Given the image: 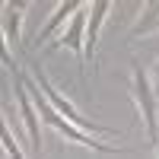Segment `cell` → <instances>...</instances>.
Masks as SVG:
<instances>
[{"label": "cell", "instance_id": "obj_5", "mask_svg": "<svg viewBox=\"0 0 159 159\" xmlns=\"http://www.w3.org/2000/svg\"><path fill=\"white\" fill-rule=\"evenodd\" d=\"M57 48H70L73 54L83 61V70H86V13H76L70 29L57 35V42L45 45V51H57Z\"/></svg>", "mask_w": 159, "mask_h": 159}, {"label": "cell", "instance_id": "obj_3", "mask_svg": "<svg viewBox=\"0 0 159 159\" xmlns=\"http://www.w3.org/2000/svg\"><path fill=\"white\" fill-rule=\"evenodd\" d=\"M25 83H29V80H25ZM29 86H32V83H29ZM32 89H35V108L45 115V121L54 127V130H61L64 137H70L73 143H80V147H89V150H96V153H111V147H105L102 140H96V134H89V130H80V127H73V124L67 121V118H61L54 108H51V102L42 96V92H38V86H32Z\"/></svg>", "mask_w": 159, "mask_h": 159}, {"label": "cell", "instance_id": "obj_8", "mask_svg": "<svg viewBox=\"0 0 159 159\" xmlns=\"http://www.w3.org/2000/svg\"><path fill=\"white\" fill-rule=\"evenodd\" d=\"M25 3H7L3 7V29H7V42H19V19H22Z\"/></svg>", "mask_w": 159, "mask_h": 159}, {"label": "cell", "instance_id": "obj_6", "mask_svg": "<svg viewBox=\"0 0 159 159\" xmlns=\"http://www.w3.org/2000/svg\"><path fill=\"white\" fill-rule=\"evenodd\" d=\"M108 0H96L89 7V25H86V64H92L96 57V42H99V32H102V22H105V13H108Z\"/></svg>", "mask_w": 159, "mask_h": 159}, {"label": "cell", "instance_id": "obj_1", "mask_svg": "<svg viewBox=\"0 0 159 159\" xmlns=\"http://www.w3.org/2000/svg\"><path fill=\"white\" fill-rule=\"evenodd\" d=\"M127 89H130V96H134V102H137V111L143 115L147 137H150L153 150H156V147H159V102H156L159 96H156V89L150 86L147 70H143L137 61L130 64V83H127Z\"/></svg>", "mask_w": 159, "mask_h": 159}, {"label": "cell", "instance_id": "obj_2", "mask_svg": "<svg viewBox=\"0 0 159 159\" xmlns=\"http://www.w3.org/2000/svg\"><path fill=\"white\" fill-rule=\"evenodd\" d=\"M32 73H35V86L42 89V96L51 102V108H54L57 115H64L73 127H80V130L86 127L89 134H96V137H118V130H115V127H102V124H96V121H89L86 115H80V111H76V105H73L70 99H64L61 92L48 83V76H45V67H42V64H35V70H32Z\"/></svg>", "mask_w": 159, "mask_h": 159}, {"label": "cell", "instance_id": "obj_11", "mask_svg": "<svg viewBox=\"0 0 159 159\" xmlns=\"http://www.w3.org/2000/svg\"><path fill=\"white\" fill-rule=\"evenodd\" d=\"M156 159H159V147H156Z\"/></svg>", "mask_w": 159, "mask_h": 159}, {"label": "cell", "instance_id": "obj_7", "mask_svg": "<svg viewBox=\"0 0 159 159\" xmlns=\"http://www.w3.org/2000/svg\"><path fill=\"white\" fill-rule=\"evenodd\" d=\"M80 10H83V3H80V0H67V3H57V7H54V13H51V19H48V22L42 25V29H38V35H35V38H38V45H45L48 38H51V35H54V32L61 29L64 16H70V13L76 16Z\"/></svg>", "mask_w": 159, "mask_h": 159}, {"label": "cell", "instance_id": "obj_10", "mask_svg": "<svg viewBox=\"0 0 159 159\" xmlns=\"http://www.w3.org/2000/svg\"><path fill=\"white\" fill-rule=\"evenodd\" d=\"M153 89H156V96H159V64H156V70H153Z\"/></svg>", "mask_w": 159, "mask_h": 159}, {"label": "cell", "instance_id": "obj_4", "mask_svg": "<svg viewBox=\"0 0 159 159\" xmlns=\"http://www.w3.org/2000/svg\"><path fill=\"white\" fill-rule=\"evenodd\" d=\"M25 73L22 70H13V96L19 102V115H22V124H25V134H29V147L35 156H42V130H38V115L32 108V99L25 92Z\"/></svg>", "mask_w": 159, "mask_h": 159}, {"label": "cell", "instance_id": "obj_9", "mask_svg": "<svg viewBox=\"0 0 159 159\" xmlns=\"http://www.w3.org/2000/svg\"><path fill=\"white\" fill-rule=\"evenodd\" d=\"M3 150H7L13 159H25V156L19 153V147H16V137L10 134V124H7V121H3Z\"/></svg>", "mask_w": 159, "mask_h": 159}]
</instances>
